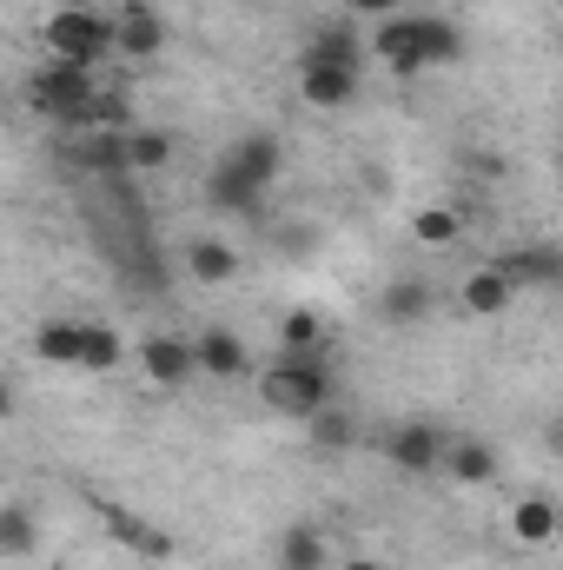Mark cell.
Segmentation results:
<instances>
[{
  "label": "cell",
  "instance_id": "obj_9",
  "mask_svg": "<svg viewBox=\"0 0 563 570\" xmlns=\"http://www.w3.org/2000/svg\"><path fill=\"white\" fill-rule=\"evenodd\" d=\"M298 60H305V67H345V73H358V67H365V40H358L352 20H318V27L305 33Z\"/></svg>",
  "mask_w": 563,
  "mask_h": 570
},
{
  "label": "cell",
  "instance_id": "obj_20",
  "mask_svg": "<svg viewBox=\"0 0 563 570\" xmlns=\"http://www.w3.org/2000/svg\"><path fill=\"white\" fill-rule=\"evenodd\" d=\"M80 338H87V318H40L33 325V358L40 365H80Z\"/></svg>",
  "mask_w": 563,
  "mask_h": 570
},
{
  "label": "cell",
  "instance_id": "obj_18",
  "mask_svg": "<svg viewBox=\"0 0 563 570\" xmlns=\"http://www.w3.org/2000/svg\"><path fill=\"white\" fill-rule=\"evenodd\" d=\"M33 551H40V511H33L27 498H7V504H0V558L20 564V558H33Z\"/></svg>",
  "mask_w": 563,
  "mask_h": 570
},
{
  "label": "cell",
  "instance_id": "obj_29",
  "mask_svg": "<svg viewBox=\"0 0 563 570\" xmlns=\"http://www.w3.org/2000/svg\"><path fill=\"white\" fill-rule=\"evenodd\" d=\"M345 570H385L378 558H345Z\"/></svg>",
  "mask_w": 563,
  "mask_h": 570
},
{
  "label": "cell",
  "instance_id": "obj_7",
  "mask_svg": "<svg viewBox=\"0 0 563 570\" xmlns=\"http://www.w3.org/2000/svg\"><path fill=\"white\" fill-rule=\"evenodd\" d=\"M372 60H378L385 73H398V80H418L424 73L418 13H392V20H378V33H372Z\"/></svg>",
  "mask_w": 563,
  "mask_h": 570
},
{
  "label": "cell",
  "instance_id": "obj_19",
  "mask_svg": "<svg viewBox=\"0 0 563 570\" xmlns=\"http://www.w3.org/2000/svg\"><path fill=\"white\" fill-rule=\"evenodd\" d=\"M305 444H312L318 458H345V451L358 444V419H352V412L332 399L325 412H312V419H305Z\"/></svg>",
  "mask_w": 563,
  "mask_h": 570
},
{
  "label": "cell",
  "instance_id": "obj_16",
  "mask_svg": "<svg viewBox=\"0 0 563 570\" xmlns=\"http://www.w3.org/2000/svg\"><path fill=\"white\" fill-rule=\"evenodd\" d=\"M239 246H226V239H213V233H192L186 239V273H192V285H226L239 279Z\"/></svg>",
  "mask_w": 563,
  "mask_h": 570
},
{
  "label": "cell",
  "instance_id": "obj_12",
  "mask_svg": "<svg viewBox=\"0 0 563 570\" xmlns=\"http://www.w3.org/2000/svg\"><path fill=\"white\" fill-rule=\"evenodd\" d=\"M358 100V73H345V67H305L298 60V107H312V114H345Z\"/></svg>",
  "mask_w": 563,
  "mask_h": 570
},
{
  "label": "cell",
  "instance_id": "obj_30",
  "mask_svg": "<svg viewBox=\"0 0 563 570\" xmlns=\"http://www.w3.org/2000/svg\"><path fill=\"white\" fill-rule=\"evenodd\" d=\"M53 7H100V0H53Z\"/></svg>",
  "mask_w": 563,
  "mask_h": 570
},
{
  "label": "cell",
  "instance_id": "obj_3",
  "mask_svg": "<svg viewBox=\"0 0 563 570\" xmlns=\"http://www.w3.org/2000/svg\"><path fill=\"white\" fill-rule=\"evenodd\" d=\"M332 365L325 358H273L266 372H259V405L273 412V419H292V425H305L312 412H325L332 405Z\"/></svg>",
  "mask_w": 563,
  "mask_h": 570
},
{
  "label": "cell",
  "instance_id": "obj_8",
  "mask_svg": "<svg viewBox=\"0 0 563 570\" xmlns=\"http://www.w3.org/2000/svg\"><path fill=\"white\" fill-rule=\"evenodd\" d=\"M457 305H464L471 318H511L517 285H511V273H504L497 259H484V266H471V273L457 279Z\"/></svg>",
  "mask_w": 563,
  "mask_h": 570
},
{
  "label": "cell",
  "instance_id": "obj_15",
  "mask_svg": "<svg viewBox=\"0 0 563 570\" xmlns=\"http://www.w3.org/2000/svg\"><path fill=\"white\" fill-rule=\"evenodd\" d=\"M551 538H557V498H551V491H524V498L511 504V544L544 551Z\"/></svg>",
  "mask_w": 563,
  "mask_h": 570
},
{
  "label": "cell",
  "instance_id": "obj_14",
  "mask_svg": "<svg viewBox=\"0 0 563 570\" xmlns=\"http://www.w3.org/2000/svg\"><path fill=\"white\" fill-rule=\"evenodd\" d=\"M437 471L444 478H457V484H491L497 478V444L491 438H444V458H437Z\"/></svg>",
  "mask_w": 563,
  "mask_h": 570
},
{
  "label": "cell",
  "instance_id": "obj_28",
  "mask_svg": "<svg viewBox=\"0 0 563 570\" xmlns=\"http://www.w3.org/2000/svg\"><path fill=\"white\" fill-rule=\"evenodd\" d=\"M7 419H13V385L0 379V425H7Z\"/></svg>",
  "mask_w": 563,
  "mask_h": 570
},
{
  "label": "cell",
  "instance_id": "obj_1",
  "mask_svg": "<svg viewBox=\"0 0 563 570\" xmlns=\"http://www.w3.org/2000/svg\"><path fill=\"white\" fill-rule=\"evenodd\" d=\"M279 166H285L279 134H239V140L213 159V173H206V206L213 213H239V219L259 213V199L273 193Z\"/></svg>",
  "mask_w": 563,
  "mask_h": 570
},
{
  "label": "cell",
  "instance_id": "obj_17",
  "mask_svg": "<svg viewBox=\"0 0 563 570\" xmlns=\"http://www.w3.org/2000/svg\"><path fill=\"white\" fill-rule=\"evenodd\" d=\"M120 166H127V179L134 173H166L172 166V134H159V127H120Z\"/></svg>",
  "mask_w": 563,
  "mask_h": 570
},
{
  "label": "cell",
  "instance_id": "obj_21",
  "mask_svg": "<svg viewBox=\"0 0 563 570\" xmlns=\"http://www.w3.org/2000/svg\"><path fill=\"white\" fill-rule=\"evenodd\" d=\"M127 352H134V345H127L107 318H87V338H80V365H73V372L107 379V372H120V365H127Z\"/></svg>",
  "mask_w": 563,
  "mask_h": 570
},
{
  "label": "cell",
  "instance_id": "obj_24",
  "mask_svg": "<svg viewBox=\"0 0 563 570\" xmlns=\"http://www.w3.org/2000/svg\"><path fill=\"white\" fill-rule=\"evenodd\" d=\"M418 40H424V73L431 67H457L464 60V27L444 13H418Z\"/></svg>",
  "mask_w": 563,
  "mask_h": 570
},
{
  "label": "cell",
  "instance_id": "obj_4",
  "mask_svg": "<svg viewBox=\"0 0 563 570\" xmlns=\"http://www.w3.org/2000/svg\"><path fill=\"white\" fill-rule=\"evenodd\" d=\"M140 365V379L152 392H186L199 379V352H192V332H146L140 345L127 352Z\"/></svg>",
  "mask_w": 563,
  "mask_h": 570
},
{
  "label": "cell",
  "instance_id": "obj_23",
  "mask_svg": "<svg viewBox=\"0 0 563 570\" xmlns=\"http://www.w3.org/2000/svg\"><path fill=\"white\" fill-rule=\"evenodd\" d=\"M332 564V544L318 524H285L279 531V570H325Z\"/></svg>",
  "mask_w": 563,
  "mask_h": 570
},
{
  "label": "cell",
  "instance_id": "obj_22",
  "mask_svg": "<svg viewBox=\"0 0 563 570\" xmlns=\"http://www.w3.org/2000/svg\"><path fill=\"white\" fill-rule=\"evenodd\" d=\"M279 358H325V318L312 305L279 312Z\"/></svg>",
  "mask_w": 563,
  "mask_h": 570
},
{
  "label": "cell",
  "instance_id": "obj_26",
  "mask_svg": "<svg viewBox=\"0 0 563 570\" xmlns=\"http://www.w3.org/2000/svg\"><path fill=\"white\" fill-rule=\"evenodd\" d=\"M412 239L431 246V253L457 246V239H464V213H457V206H444V199H437V206H418V213H412Z\"/></svg>",
  "mask_w": 563,
  "mask_h": 570
},
{
  "label": "cell",
  "instance_id": "obj_13",
  "mask_svg": "<svg viewBox=\"0 0 563 570\" xmlns=\"http://www.w3.org/2000/svg\"><path fill=\"white\" fill-rule=\"evenodd\" d=\"M517 292H557L563 285V253L557 246H544V239H531V246H511L504 259H497Z\"/></svg>",
  "mask_w": 563,
  "mask_h": 570
},
{
  "label": "cell",
  "instance_id": "obj_5",
  "mask_svg": "<svg viewBox=\"0 0 563 570\" xmlns=\"http://www.w3.org/2000/svg\"><path fill=\"white\" fill-rule=\"evenodd\" d=\"M93 504V518H100V531L120 544V551H134V558H146V564H166L179 544H172V531L166 524H152V518H140L134 504H120V498H87Z\"/></svg>",
  "mask_w": 563,
  "mask_h": 570
},
{
  "label": "cell",
  "instance_id": "obj_27",
  "mask_svg": "<svg viewBox=\"0 0 563 570\" xmlns=\"http://www.w3.org/2000/svg\"><path fill=\"white\" fill-rule=\"evenodd\" d=\"M405 13V0H345V20H392Z\"/></svg>",
  "mask_w": 563,
  "mask_h": 570
},
{
  "label": "cell",
  "instance_id": "obj_6",
  "mask_svg": "<svg viewBox=\"0 0 563 570\" xmlns=\"http://www.w3.org/2000/svg\"><path fill=\"white\" fill-rule=\"evenodd\" d=\"M113 53L120 60H159L166 53V13L152 7V0H127L120 13H113Z\"/></svg>",
  "mask_w": 563,
  "mask_h": 570
},
{
  "label": "cell",
  "instance_id": "obj_10",
  "mask_svg": "<svg viewBox=\"0 0 563 570\" xmlns=\"http://www.w3.org/2000/svg\"><path fill=\"white\" fill-rule=\"evenodd\" d=\"M192 352H199V379H253V352H246V338L233 332V325H206V332H192Z\"/></svg>",
  "mask_w": 563,
  "mask_h": 570
},
{
  "label": "cell",
  "instance_id": "obj_2",
  "mask_svg": "<svg viewBox=\"0 0 563 570\" xmlns=\"http://www.w3.org/2000/svg\"><path fill=\"white\" fill-rule=\"evenodd\" d=\"M40 47H47V60H67V67L100 73L113 60V13L107 7H47Z\"/></svg>",
  "mask_w": 563,
  "mask_h": 570
},
{
  "label": "cell",
  "instance_id": "obj_25",
  "mask_svg": "<svg viewBox=\"0 0 563 570\" xmlns=\"http://www.w3.org/2000/svg\"><path fill=\"white\" fill-rule=\"evenodd\" d=\"M431 312V279H392L378 292V318L385 325H418Z\"/></svg>",
  "mask_w": 563,
  "mask_h": 570
},
{
  "label": "cell",
  "instance_id": "obj_11",
  "mask_svg": "<svg viewBox=\"0 0 563 570\" xmlns=\"http://www.w3.org/2000/svg\"><path fill=\"white\" fill-rule=\"evenodd\" d=\"M444 438H451L444 425L412 419V425H398L392 438H385V458H392L405 478H424V471H437V458H444Z\"/></svg>",
  "mask_w": 563,
  "mask_h": 570
}]
</instances>
